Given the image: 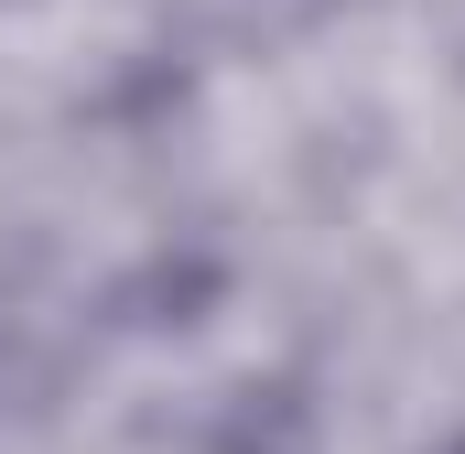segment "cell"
Masks as SVG:
<instances>
[{
  "label": "cell",
  "instance_id": "1",
  "mask_svg": "<svg viewBox=\"0 0 465 454\" xmlns=\"http://www.w3.org/2000/svg\"><path fill=\"white\" fill-rule=\"evenodd\" d=\"M455 454H465V444H455Z\"/></svg>",
  "mask_w": 465,
  "mask_h": 454
}]
</instances>
